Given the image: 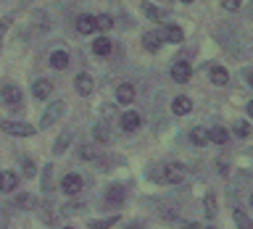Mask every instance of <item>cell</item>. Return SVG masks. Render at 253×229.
Instances as JSON below:
<instances>
[{
	"mask_svg": "<svg viewBox=\"0 0 253 229\" xmlns=\"http://www.w3.org/2000/svg\"><path fill=\"white\" fill-rule=\"evenodd\" d=\"M187 177V166L179 163V161H171L164 166V182H169V185H179V182H185Z\"/></svg>",
	"mask_w": 253,
	"mask_h": 229,
	"instance_id": "obj_1",
	"label": "cell"
},
{
	"mask_svg": "<svg viewBox=\"0 0 253 229\" xmlns=\"http://www.w3.org/2000/svg\"><path fill=\"white\" fill-rule=\"evenodd\" d=\"M82 187H84V179L79 177V174H63V179H61V190H63V195H79L82 192Z\"/></svg>",
	"mask_w": 253,
	"mask_h": 229,
	"instance_id": "obj_2",
	"label": "cell"
},
{
	"mask_svg": "<svg viewBox=\"0 0 253 229\" xmlns=\"http://www.w3.org/2000/svg\"><path fill=\"white\" fill-rule=\"evenodd\" d=\"M0 129L13 134V137H32L35 134V126H29L24 121H0Z\"/></svg>",
	"mask_w": 253,
	"mask_h": 229,
	"instance_id": "obj_3",
	"label": "cell"
},
{
	"mask_svg": "<svg viewBox=\"0 0 253 229\" xmlns=\"http://www.w3.org/2000/svg\"><path fill=\"white\" fill-rule=\"evenodd\" d=\"M63 111H66V106H63V103L58 100V103H53V106H47V111L42 114V118H40V126H42V129H47V126H53L55 121H58V118L63 116Z\"/></svg>",
	"mask_w": 253,
	"mask_h": 229,
	"instance_id": "obj_4",
	"label": "cell"
},
{
	"mask_svg": "<svg viewBox=\"0 0 253 229\" xmlns=\"http://www.w3.org/2000/svg\"><path fill=\"white\" fill-rule=\"evenodd\" d=\"M190 76H193V69H190L187 61H177L171 66V79H174V82L185 84V82H190Z\"/></svg>",
	"mask_w": 253,
	"mask_h": 229,
	"instance_id": "obj_5",
	"label": "cell"
},
{
	"mask_svg": "<svg viewBox=\"0 0 253 229\" xmlns=\"http://www.w3.org/2000/svg\"><path fill=\"white\" fill-rule=\"evenodd\" d=\"M126 200V190L122 185H114V187H108L106 190V205H114V208H119Z\"/></svg>",
	"mask_w": 253,
	"mask_h": 229,
	"instance_id": "obj_6",
	"label": "cell"
},
{
	"mask_svg": "<svg viewBox=\"0 0 253 229\" xmlns=\"http://www.w3.org/2000/svg\"><path fill=\"white\" fill-rule=\"evenodd\" d=\"M50 92H53V82H50V79H37V82L32 84V95H35L37 100L50 98Z\"/></svg>",
	"mask_w": 253,
	"mask_h": 229,
	"instance_id": "obj_7",
	"label": "cell"
},
{
	"mask_svg": "<svg viewBox=\"0 0 253 229\" xmlns=\"http://www.w3.org/2000/svg\"><path fill=\"white\" fill-rule=\"evenodd\" d=\"M95 29H98V21H95V16L82 13V16L77 19V32H79V35H92Z\"/></svg>",
	"mask_w": 253,
	"mask_h": 229,
	"instance_id": "obj_8",
	"label": "cell"
},
{
	"mask_svg": "<svg viewBox=\"0 0 253 229\" xmlns=\"http://www.w3.org/2000/svg\"><path fill=\"white\" fill-rule=\"evenodd\" d=\"M92 87H95V82H92V76H90V74H84V71H82V74H77V76H74V90H77L79 95H90V92H92Z\"/></svg>",
	"mask_w": 253,
	"mask_h": 229,
	"instance_id": "obj_9",
	"label": "cell"
},
{
	"mask_svg": "<svg viewBox=\"0 0 253 229\" xmlns=\"http://www.w3.org/2000/svg\"><path fill=\"white\" fill-rule=\"evenodd\" d=\"M140 124H142V118H140L137 111H126V114L122 116V129L124 132H137Z\"/></svg>",
	"mask_w": 253,
	"mask_h": 229,
	"instance_id": "obj_10",
	"label": "cell"
},
{
	"mask_svg": "<svg viewBox=\"0 0 253 229\" xmlns=\"http://www.w3.org/2000/svg\"><path fill=\"white\" fill-rule=\"evenodd\" d=\"M0 98H3V103H8V106H19L21 103V90L13 84H5L3 90H0Z\"/></svg>",
	"mask_w": 253,
	"mask_h": 229,
	"instance_id": "obj_11",
	"label": "cell"
},
{
	"mask_svg": "<svg viewBox=\"0 0 253 229\" xmlns=\"http://www.w3.org/2000/svg\"><path fill=\"white\" fill-rule=\"evenodd\" d=\"M161 42H164V32H158V29H150L148 35L142 37V45H145L150 53H156L158 47H161Z\"/></svg>",
	"mask_w": 253,
	"mask_h": 229,
	"instance_id": "obj_12",
	"label": "cell"
},
{
	"mask_svg": "<svg viewBox=\"0 0 253 229\" xmlns=\"http://www.w3.org/2000/svg\"><path fill=\"white\" fill-rule=\"evenodd\" d=\"M19 185V174L13 171H0V192H13Z\"/></svg>",
	"mask_w": 253,
	"mask_h": 229,
	"instance_id": "obj_13",
	"label": "cell"
},
{
	"mask_svg": "<svg viewBox=\"0 0 253 229\" xmlns=\"http://www.w3.org/2000/svg\"><path fill=\"white\" fill-rule=\"evenodd\" d=\"M116 100L122 103V106H129V103L134 100V87H132L129 82L119 84V87H116Z\"/></svg>",
	"mask_w": 253,
	"mask_h": 229,
	"instance_id": "obj_14",
	"label": "cell"
},
{
	"mask_svg": "<svg viewBox=\"0 0 253 229\" xmlns=\"http://www.w3.org/2000/svg\"><path fill=\"white\" fill-rule=\"evenodd\" d=\"M171 111H174L177 116H185V114H190V111H193V103H190V98H185V95H179V98H174Z\"/></svg>",
	"mask_w": 253,
	"mask_h": 229,
	"instance_id": "obj_15",
	"label": "cell"
},
{
	"mask_svg": "<svg viewBox=\"0 0 253 229\" xmlns=\"http://www.w3.org/2000/svg\"><path fill=\"white\" fill-rule=\"evenodd\" d=\"M16 205L24 211H35L37 208V195H29V192H21V195H16Z\"/></svg>",
	"mask_w": 253,
	"mask_h": 229,
	"instance_id": "obj_16",
	"label": "cell"
},
{
	"mask_svg": "<svg viewBox=\"0 0 253 229\" xmlns=\"http://www.w3.org/2000/svg\"><path fill=\"white\" fill-rule=\"evenodd\" d=\"M111 50H114V45H111L108 37H98L92 42V53L95 55H111Z\"/></svg>",
	"mask_w": 253,
	"mask_h": 229,
	"instance_id": "obj_17",
	"label": "cell"
},
{
	"mask_svg": "<svg viewBox=\"0 0 253 229\" xmlns=\"http://www.w3.org/2000/svg\"><path fill=\"white\" fill-rule=\"evenodd\" d=\"M209 140L216 142V145H227V142H229V132L224 129V126H213V129L209 132Z\"/></svg>",
	"mask_w": 253,
	"mask_h": 229,
	"instance_id": "obj_18",
	"label": "cell"
},
{
	"mask_svg": "<svg viewBox=\"0 0 253 229\" xmlns=\"http://www.w3.org/2000/svg\"><path fill=\"white\" fill-rule=\"evenodd\" d=\"M50 66L58 69V71H63V69L69 66V53H66V50H55V53L50 55Z\"/></svg>",
	"mask_w": 253,
	"mask_h": 229,
	"instance_id": "obj_19",
	"label": "cell"
},
{
	"mask_svg": "<svg viewBox=\"0 0 253 229\" xmlns=\"http://www.w3.org/2000/svg\"><path fill=\"white\" fill-rule=\"evenodd\" d=\"M209 76H211V82H213V84H227V82H229L227 69H221V66H211Z\"/></svg>",
	"mask_w": 253,
	"mask_h": 229,
	"instance_id": "obj_20",
	"label": "cell"
},
{
	"mask_svg": "<svg viewBox=\"0 0 253 229\" xmlns=\"http://www.w3.org/2000/svg\"><path fill=\"white\" fill-rule=\"evenodd\" d=\"M190 142H193V145H198V148L206 145V142H211V140H209V132H206L203 126H195V129L190 132Z\"/></svg>",
	"mask_w": 253,
	"mask_h": 229,
	"instance_id": "obj_21",
	"label": "cell"
},
{
	"mask_svg": "<svg viewBox=\"0 0 253 229\" xmlns=\"http://www.w3.org/2000/svg\"><path fill=\"white\" fill-rule=\"evenodd\" d=\"M232 219H235V224L240 227V229H253V221H251V216H248L245 211L235 208V211H232Z\"/></svg>",
	"mask_w": 253,
	"mask_h": 229,
	"instance_id": "obj_22",
	"label": "cell"
},
{
	"mask_svg": "<svg viewBox=\"0 0 253 229\" xmlns=\"http://www.w3.org/2000/svg\"><path fill=\"white\" fill-rule=\"evenodd\" d=\"M142 13H145L148 19H153V21H164V11H161V8H158V5L148 3V0H145V3H142Z\"/></svg>",
	"mask_w": 253,
	"mask_h": 229,
	"instance_id": "obj_23",
	"label": "cell"
},
{
	"mask_svg": "<svg viewBox=\"0 0 253 229\" xmlns=\"http://www.w3.org/2000/svg\"><path fill=\"white\" fill-rule=\"evenodd\" d=\"M164 39H169V42H182V39H185V32L179 27H174V24H169V27L164 29Z\"/></svg>",
	"mask_w": 253,
	"mask_h": 229,
	"instance_id": "obj_24",
	"label": "cell"
},
{
	"mask_svg": "<svg viewBox=\"0 0 253 229\" xmlns=\"http://www.w3.org/2000/svg\"><path fill=\"white\" fill-rule=\"evenodd\" d=\"M42 192H45V195L53 192V166H50V163L42 169Z\"/></svg>",
	"mask_w": 253,
	"mask_h": 229,
	"instance_id": "obj_25",
	"label": "cell"
},
{
	"mask_svg": "<svg viewBox=\"0 0 253 229\" xmlns=\"http://www.w3.org/2000/svg\"><path fill=\"white\" fill-rule=\"evenodd\" d=\"M95 140H98V142H111V129H108L106 124L95 126Z\"/></svg>",
	"mask_w": 253,
	"mask_h": 229,
	"instance_id": "obj_26",
	"label": "cell"
},
{
	"mask_svg": "<svg viewBox=\"0 0 253 229\" xmlns=\"http://www.w3.org/2000/svg\"><path fill=\"white\" fill-rule=\"evenodd\" d=\"M69 142H71V134H61V137L55 140V145H53V153H63V150L69 148Z\"/></svg>",
	"mask_w": 253,
	"mask_h": 229,
	"instance_id": "obj_27",
	"label": "cell"
},
{
	"mask_svg": "<svg viewBox=\"0 0 253 229\" xmlns=\"http://www.w3.org/2000/svg\"><path fill=\"white\" fill-rule=\"evenodd\" d=\"M95 21H98V29H103V32H108L111 27H114V19H111V16H95Z\"/></svg>",
	"mask_w": 253,
	"mask_h": 229,
	"instance_id": "obj_28",
	"label": "cell"
},
{
	"mask_svg": "<svg viewBox=\"0 0 253 229\" xmlns=\"http://www.w3.org/2000/svg\"><path fill=\"white\" fill-rule=\"evenodd\" d=\"M79 158L82 161H95V150L90 145H79Z\"/></svg>",
	"mask_w": 253,
	"mask_h": 229,
	"instance_id": "obj_29",
	"label": "cell"
},
{
	"mask_svg": "<svg viewBox=\"0 0 253 229\" xmlns=\"http://www.w3.org/2000/svg\"><path fill=\"white\" fill-rule=\"evenodd\" d=\"M248 132H251L248 121H237L235 124V134H237V137H248Z\"/></svg>",
	"mask_w": 253,
	"mask_h": 229,
	"instance_id": "obj_30",
	"label": "cell"
},
{
	"mask_svg": "<svg viewBox=\"0 0 253 229\" xmlns=\"http://www.w3.org/2000/svg\"><path fill=\"white\" fill-rule=\"evenodd\" d=\"M21 166H24V177H35V163H32L29 161V158H24V161H21Z\"/></svg>",
	"mask_w": 253,
	"mask_h": 229,
	"instance_id": "obj_31",
	"label": "cell"
},
{
	"mask_svg": "<svg viewBox=\"0 0 253 229\" xmlns=\"http://www.w3.org/2000/svg\"><path fill=\"white\" fill-rule=\"evenodd\" d=\"M206 211H209L211 216L216 213V200H213V195H209V197H206Z\"/></svg>",
	"mask_w": 253,
	"mask_h": 229,
	"instance_id": "obj_32",
	"label": "cell"
},
{
	"mask_svg": "<svg viewBox=\"0 0 253 229\" xmlns=\"http://www.w3.org/2000/svg\"><path fill=\"white\" fill-rule=\"evenodd\" d=\"M221 5H224L227 11H237V8H240V0H221Z\"/></svg>",
	"mask_w": 253,
	"mask_h": 229,
	"instance_id": "obj_33",
	"label": "cell"
},
{
	"mask_svg": "<svg viewBox=\"0 0 253 229\" xmlns=\"http://www.w3.org/2000/svg\"><path fill=\"white\" fill-rule=\"evenodd\" d=\"M111 224H114V219H108V221H92L90 227H92V229H108Z\"/></svg>",
	"mask_w": 253,
	"mask_h": 229,
	"instance_id": "obj_34",
	"label": "cell"
},
{
	"mask_svg": "<svg viewBox=\"0 0 253 229\" xmlns=\"http://www.w3.org/2000/svg\"><path fill=\"white\" fill-rule=\"evenodd\" d=\"M8 24H11V16H5V19H0V42H3V35H5Z\"/></svg>",
	"mask_w": 253,
	"mask_h": 229,
	"instance_id": "obj_35",
	"label": "cell"
},
{
	"mask_svg": "<svg viewBox=\"0 0 253 229\" xmlns=\"http://www.w3.org/2000/svg\"><path fill=\"white\" fill-rule=\"evenodd\" d=\"M248 114H251V116H253V100H251V103H248Z\"/></svg>",
	"mask_w": 253,
	"mask_h": 229,
	"instance_id": "obj_36",
	"label": "cell"
},
{
	"mask_svg": "<svg viewBox=\"0 0 253 229\" xmlns=\"http://www.w3.org/2000/svg\"><path fill=\"white\" fill-rule=\"evenodd\" d=\"M248 84L253 87V74H248Z\"/></svg>",
	"mask_w": 253,
	"mask_h": 229,
	"instance_id": "obj_37",
	"label": "cell"
},
{
	"mask_svg": "<svg viewBox=\"0 0 253 229\" xmlns=\"http://www.w3.org/2000/svg\"><path fill=\"white\" fill-rule=\"evenodd\" d=\"M182 3H193V0H182Z\"/></svg>",
	"mask_w": 253,
	"mask_h": 229,
	"instance_id": "obj_38",
	"label": "cell"
},
{
	"mask_svg": "<svg viewBox=\"0 0 253 229\" xmlns=\"http://www.w3.org/2000/svg\"><path fill=\"white\" fill-rule=\"evenodd\" d=\"M63 229H74V227H63Z\"/></svg>",
	"mask_w": 253,
	"mask_h": 229,
	"instance_id": "obj_39",
	"label": "cell"
},
{
	"mask_svg": "<svg viewBox=\"0 0 253 229\" xmlns=\"http://www.w3.org/2000/svg\"><path fill=\"white\" fill-rule=\"evenodd\" d=\"M251 205H253V195H251Z\"/></svg>",
	"mask_w": 253,
	"mask_h": 229,
	"instance_id": "obj_40",
	"label": "cell"
},
{
	"mask_svg": "<svg viewBox=\"0 0 253 229\" xmlns=\"http://www.w3.org/2000/svg\"><path fill=\"white\" fill-rule=\"evenodd\" d=\"M24 3H32V0H24Z\"/></svg>",
	"mask_w": 253,
	"mask_h": 229,
	"instance_id": "obj_41",
	"label": "cell"
},
{
	"mask_svg": "<svg viewBox=\"0 0 253 229\" xmlns=\"http://www.w3.org/2000/svg\"><path fill=\"white\" fill-rule=\"evenodd\" d=\"M0 229H3V227H0Z\"/></svg>",
	"mask_w": 253,
	"mask_h": 229,
	"instance_id": "obj_42",
	"label": "cell"
}]
</instances>
